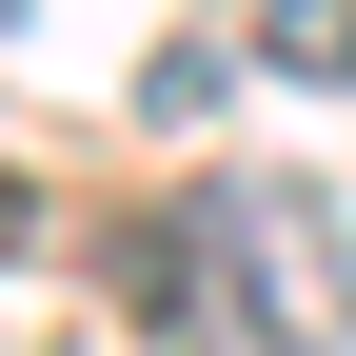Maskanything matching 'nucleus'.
<instances>
[{
    "instance_id": "2",
    "label": "nucleus",
    "mask_w": 356,
    "mask_h": 356,
    "mask_svg": "<svg viewBox=\"0 0 356 356\" xmlns=\"http://www.w3.org/2000/svg\"><path fill=\"white\" fill-rule=\"evenodd\" d=\"M257 60L317 79V99H356V0H257Z\"/></svg>"
},
{
    "instance_id": "1",
    "label": "nucleus",
    "mask_w": 356,
    "mask_h": 356,
    "mask_svg": "<svg viewBox=\"0 0 356 356\" xmlns=\"http://www.w3.org/2000/svg\"><path fill=\"white\" fill-rule=\"evenodd\" d=\"M178 218H198V257H218V337H257V356H337L356 337V218H337V178L218 159Z\"/></svg>"
},
{
    "instance_id": "3",
    "label": "nucleus",
    "mask_w": 356,
    "mask_h": 356,
    "mask_svg": "<svg viewBox=\"0 0 356 356\" xmlns=\"http://www.w3.org/2000/svg\"><path fill=\"white\" fill-rule=\"evenodd\" d=\"M20 257H40V178L0 159V277H20Z\"/></svg>"
}]
</instances>
